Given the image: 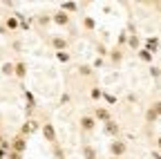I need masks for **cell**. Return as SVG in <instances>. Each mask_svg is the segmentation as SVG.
I'll list each match as a JSON object with an SVG mask.
<instances>
[{
  "mask_svg": "<svg viewBox=\"0 0 161 159\" xmlns=\"http://www.w3.org/2000/svg\"><path fill=\"white\" fill-rule=\"evenodd\" d=\"M25 148H27V141H25V137H23V134L14 137V144H11V152H18V155H23V152H25Z\"/></svg>",
  "mask_w": 161,
  "mask_h": 159,
  "instance_id": "obj_1",
  "label": "cell"
},
{
  "mask_svg": "<svg viewBox=\"0 0 161 159\" xmlns=\"http://www.w3.org/2000/svg\"><path fill=\"white\" fill-rule=\"evenodd\" d=\"M125 148H128V146H125L123 141H112V144H110V152H112V157H116V159L125 152Z\"/></svg>",
  "mask_w": 161,
  "mask_h": 159,
  "instance_id": "obj_2",
  "label": "cell"
},
{
  "mask_svg": "<svg viewBox=\"0 0 161 159\" xmlns=\"http://www.w3.org/2000/svg\"><path fill=\"white\" fill-rule=\"evenodd\" d=\"M43 134L49 144H56V132H54V126L52 123H43Z\"/></svg>",
  "mask_w": 161,
  "mask_h": 159,
  "instance_id": "obj_3",
  "label": "cell"
},
{
  "mask_svg": "<svg viewBox=\"0 0 161 159\" xmlns=\"http://www.w3.org/2000/svg\"><path fill=\"white\" fill-rule=\"evenodd\" d=\"M54 23L56 25H69V16L65 11H56L54 14Z\"/></svg>",
  "mask_w": 161,
  "mask_h": 159,
  "instance_id": "obj_4",
  "label": "cell"
},
{
  "mask_svg": "<svg viewBox=\"0 0 161 159\" xmlns=\"http://www.w3.org/2000/svg\"><path fill=\"white\" fill-rule=\"evenodd\" d=\"M94 126H96V121H94V116H83V119H80V128H83V130H94Z\"/></svg>",
  "mask_w": 161,
  "mask_h": 159,
  "instance_id": "obj_5",
  "label": "cell"
},
{
  "mask_svg": "<svg viewBox=\"0 0 161 159\" xmlns=\"http://www.w3.org/2000/svg\"><path fill=\"white\" fill-rule=\"evenodd\" d=\"M14 74H16L18 78H25V74H27V65H25V63H16V65H14Z\"/></svg>",
  "mask_w": 161,
  "mask_h": 159,
  "instance_id": "obj_6",
  "label": "cell"
},
{
  "mask_svg": "<svg viewBox=\"0 0 161 159\" xmlns=\"http://www.w3.org/2000/svg\"><path fill=\"white\" fill-rule=\"evenodd\" d=\"M103 130H105V134H112V137H114V134H119V126L112 121V119L105 123V128H103Z\"/></svg>",
  "mask_w": 161,
  "mask_h": 159,
  "instance_id": "obj_7",
  "label": "cell"
},
{
  "mask_svg": "<svg viewBox=\"0 0 161 159\" xmlns=\"http://www.w3.org/2000/svg\"><path fill=\"white\" fill-rule=\"evenodd\" d=\"M36 128H38V123H36V121H27V123L23 126V137H25V134H31V132H36Z\"/></svg>",
  "mask_w": 161,
  "mask_h": 159,
  "instance_id": "obj_8",
  "label": "cell"
},
{
  "mask_svg": "<svg viewBox=\"0 0 161 159\" xmlns=\"http://www.w3.org/2000/svg\"><path fill=\"white\" fill-rule=\"evenodd\" d=\"M52 45H54L58 52H63V49L67 47V41H65V38H52Z\"/></svg>",
  "mask_w": 161,
  "mask_h": 159,
  "instance_id": "obj_9",
  "label": "cell"
},
{
  "mask_svg": "<svg viewBox=\"0 0 161 159\" xmlns=\"http://www.w3.org/2000/svg\"><path fill=\"white\" fill-rule=\"evenodd\" d=\"M96 119H101V121H110V112L105 110V108H96Z\"/></svg>",
  "mask_w": 161,
  "mask_h": 159,
  "instance_id": "obj_10",
  "label": "cell"
},
{
  "mask_svg": "<svg viewBox=\"0 0 161 159\" xmlns=\"http://www.w3.org/2000/svg\"><path fill=\"white\" fill-rule=\"evenodd\" d=\"M83 155H85V159H96V150L92 146H85L83 148Z\"/></svg>",
  "mask_w": 161,
  "mask_h": 159,
  "instance_id": "obj_11",
  "label": "cell"
},
{
  "mask_svg": "<svg viewBox=\"0 0 161 159\" xmlns=\"http://www.w3.org/2000/svg\"><path fill=\"white\" fill-rule=\"evenodd\" d=\"M16 27H18V20H16L14 16H9L7 18V29H16Z\"/></svg>",
  "mask_w": 161,
  "mask_h": 159,
  "instance_id": "obj_12",
  "label": "cell"
},
{
  "mask_svg": "<svg viewBox=\"0 0 161 159\" xmlns=\"http://www.w3.org/2000/svg\"><path fill=\"white\" fill-rule=\"evenodd\" d=\"M3 74L11 76V74H14V65H11V63H5V65H3Z\"/></svg>",
  "mask_w": 161,
  "mask_h": 159,
  "instance_id": "obj_13",
  "label": "cell"
},
{
  "mask_svg": "<svg viewBox=\"0 0 161 159\" xmlns=\"http://www.w3.org/2000/svg\"><path fill=\"white\" fill-rule=\"evenodd\" d=\"M139 56L143 58V61H150V58H152V54H150L148 49H141V52H139Z\"/></svg>",
  "mask_w": 161,
  "mask_h": 159,
  "instance_id": "obj_14",
  "label": "cell"
},
{
  "mask_svg": "<svg viewBox=\"0 0 161 159\" xmlns=\"http://www.w3.org/2000/svg\"><path fill=\"white\" fill-rule=\"evenodd\" d=\"M63 11H65V14H67V11H76V5H74V3H65V5H63Z\"/></svg>",
  "mask_w": 161,
  "mask_h": 159,
  "instance_id": "obj_15",
  "label": "cell"
},
{
  "mask_svg": "<svg viewBox=\"0 0 161 159\" xmlns=\"http://www.w3.org/2000/svg\"><path fill=\"white\" fill-rule=\"evenodd\" d=\"M56 56H58V61H63V63H67V61H69V54H65V52H58Z\"/></svg>",
  "mask_w": 161,
  "mask_h": 159,
  "instance_id": "obj_16",
  "label": "cell"
},
{
  "mask_svg": "<svg viewBox=\"0 0 161 159\" xmlns=\"http://www.w3.org/2000/svg\"><path fill=\"white\" fill-rule=\"evenodd\" d=\"M83 25H85L87 29H94V20H92V18H85V20H83Z\"/></svg>",
  "mask_w": 161,
  "mask_h": 159,
  "instance_id": "obj_17",
  "label": "cell"
},
{
  "mask_svg": "<svg viewBox=\"0 0 161 159\" xmlns=\"http://www.w3.org/2000/svg\"><path fill=\"white\" fill-rule=\"evenodd\" d=\"M154 119H157V112H154V108L148 112V121H154Z\"/></svg>",
  "mask_w": 161,
  "mask_h": 159,
  "instance_id": "obj_18",
  "label": "cell"
},
{
  "mask_svg": "<svg viewBox=\"0 0 161 159\" xmlns=\"http://www.w3.org/2000/svg\"><path fill=\"white\" fill-rule=\"evenodd\" d=\"M98 96H101V90L94 88V90H92V99H98Z\"/></svg>",
  "mask_w": 161,
  "mask_h": 159,
  "instance_id": "obj_19",
  "label": "cell"
},
{
  "mask_svg": "<svg viewBox=\"0 0 161 159\" xmlns=\"http://www.w3.org/2000/svg\"><path fill=\"white\" fill-rule=\"evenodd\" d=\"M154 112H157V116H161V101L154 103Z\"/></svg>",
  "mask_w": 161,
  "mask_h": 159,
  "instance_id": "obj_20",
  "label": "cell"
},
{
  "mask_svg": "<svg viewBox=\"0 0 161 159\" xmlns=\"http://www.w3.org/2000/svg\"><path fill=\"white\" fill-rule=\"evenodd\" d=\"M9 159H23V155H18V152H9Z\"/></svg>",
  "mask_w": 161,
  "mask_h": 159,
  "instance_id": "obj_21",
  "label": "cell"
},
{
  "mask_svg": "<svg viewBox=\"0 0 161 159\" xmlns=\"http://www.w3.org/2000/svg\"><path fill=\"white\" fill-rule=\"evenodd\" d=\"M157 144H159V148H161V137H159V141H157Z\"/></svg>",
  "mask_w": 161,
  "mask_h": 159,
  "instance_id": "obj_22",
  "label": "cell"
},
{
  "mask_svg": "<svg viewBox=\"0 0 161 159\" xmlns=\"http://www.w3.org/2000/svg\"><path fill=\"white\" fill-rule=\"evenodd\" d=\"M0 146H3V137H0Z\"/></svg>",
  "mask_w": 161,
  "mask_h": 159,
  "instance_id": "obj_23",
  "label": "cell"
},
{
  "mask_svg": "<svg viewBox=\"0 0 161 159\" xmlns=\"http://www.w3.org/2000/svg\"><path fill=\"white\" fill-rule=\"evenodd\" d=\"M112 159H116V157H112Z\"/></svg>",
  "mask_w": 161,
  "mask_h": 159,
  "instance_id": "obj_24",
  "label": "cell"
}]
</instances>
